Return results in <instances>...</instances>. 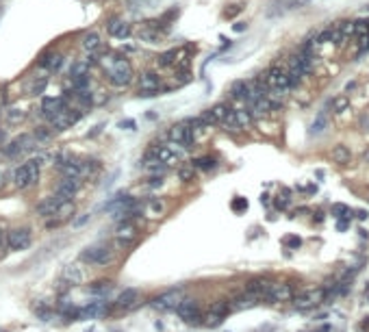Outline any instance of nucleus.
<instances>
[{
  "label": "nucleus",
  "instance_id": "nucleus-31",
  "mask_svg": "<svg viewBox=\"0 0 369 332\" xmlns=\"http://www.w3.org/2000/svg\"><path fill=\"white\" fill-rule=\"evenodd\" d=\"M163 211H165V204L161 200H152L150 204L146 206V215L148 217H161L163 215Z\"/></svg>",
  "mask_w": 369,
  "mask_h": 332
},
{
  "label": "nucleus",
  "instance_id": "nucleus-8",
  "mask_svg": "<svg viewBox=\"0 0 369 332\" xmlns=\"http://www.w3.org/2000/svg\"><path fill=\"white\" fill-rule=\"evenodd\" d=\"M178 313V317L182 319V321H187V324H200V319H202V315H200V306H198V302H193V300H180V304L176 308H174Z\"/></svg>",
  "mask_w": 369,
  "mask_h": 332
},
{
  "label": "nucleus",
  "instance_id": "nucleus-28",
  "mask_svg": "<svg viewBox=\"0 0 369 332\" xmlns=\"http://www.w3.org/2000/svg\"><path fill=\"white\" fill-rule=\"evenodd\" d=\"M98 48H100V37L96 33L83 35V50L85 52H96Z\"/></svg>",
  "mask_w": 369,
  "mask_h": 332
},
{
  "label": "nucleus",
  "instance_id": "nucleus-40",
  "mask_svg": "<svg viewBox=\"0 0 369 332\" xmlns=\"http://www.w3.org/2000/svg\"><path fill=\"white\" fill-rule=\"evenodd\" d=\"M46 85H48V80H46V78H42L39 82H37V80H35V82H33V85H31V94H33V96H37V94H42V91L46 89Z\"/></svg>",
  "mask_w": 369,
  "mask_h": 332
},
{
  "label": "nucleus",
  "instance_id": "nucleus-1",
  "mask_svg": "<svg viewBox=\"0 0 369 332\" xmlns=\"http://www.w3.org/2000/svg\"><path fill=\"white\" fill-rule=\"evenodd\" d=\"M102 68L107 70L109 80L113 82L115 87H126L128 82L133 80V66L128 63L126 57H119V54H109L102 61Z\"/></svg>",
  "mask_w": 369,
  "mask_h": 332
},
{
  "label": "nucleus",
  "instance_id": "nucleus-16",
  "mask_svg": "<svg viewBox=\"0 0 369 332\" xmlns=\"http://www.w3.org/2000/svg\"><path fill=\"white\" fill-rule=\"evenodd\" d=\"M289 70L300 72L302 76L311 74V72H313V54H309V52H300V54H295V57H291V61H289Z\"/></svg>",
  "mask_w": 369,
  "mask_h": 332
},
{
  "label": "nucleus",
  "instance_id": "nucleus-44",
  "mask_svg": "<svg viewBox=\"0 0 369 332\" xmlns=\"http://www.w3.org/2000/svg\"><path fill=\"white\" fill-rule=\"evenodd\" d=\"M233 209H235V211H245V209H248V200H245V198H237V200L233 202Z\"/></svg>",
  "mask_w": 369,
  "mask_h": 332
},
{
  "label": "nucleus",
  "instance_id": "nucleus-9",
  "mask_svg": "<svg viewBox=\"0 0 369 332\" xmlns=\"http://www.w3.org/2000/svg\"><path fill=\"white\" fill-rule=\"evenodd\" d=\"M170 139L176 143V146H182V148H191L193 146V128H189V126H184V124H174L172 128H170Z\"/></svg>",
  "mask_w": 369,
  "mask_h": 332
},
{
  "label": "nucleus",
  "instance_id": "nucleus-53",
  "mask_svg": "<svg viewBox=\"0 0 369 332\" xmlns=\"http://www.w3.org/2000/svg\"><path fill=\"white\" fill-rule=\"evenodd\" d=\"M367 159H369V152H367Z\"/></svg>",
  "mask_w": 369,
  "mask_h": 332
},
{
  "label": "nucleus",
  "instance_id": "nucleus-14",
  "mask_svg": "<svg viewBox=\"0 0 369 332\" xmlns=\"http://www.w3.org/2000/svg\"><path fill=\"white\" fill-rule=\"evenodd\" d=\"M33 146H35V135H22V137H17L15 141H11L5 148V154L7 156H17L22 152H29Z\"/></svg>",
  "mask_w": 369,
  "mask_h": 332
},
{
  "label": "nucleus",
  "instance_id": "nucleus-36",
  "mask_svg": "<svg viewBox=\"0 0 369 332\" xmlns=\"http://www.w3.org/2000/svg\"><path fill=\"white\" fill-rule=\"evenodd\" d=\"M354 26H356V22H341V37H343V44L354 35Z\"/></svg>",
  "mask_w": 369,
  "mask_h": 332
},
{
  "label": "nucleus",
  "instance_id": "nucleus-42",
  "mask_svg": "<svg viewBox=\"0 0 369 332\" xmlns=\"http://www.w3.org/2000/svg\"><path fill=\"white\" fill-rule=\"evenodd\" d=\"M332 213H335L337 217H350V215H347L350 209H347L345 204H335V206H332Z\"/></svg>",
  "mask_w": 369,
  "mask_h": 332
},
{
  "label": "nucleus",
  "instance_id": "nucleus-52",
  "mask_svg": "<svg viewBox=\"0 0 369 332\" xmlns=\"http://www.w3.org/2000/svg\"><path fill=\"white\" fill-rule=\"evenodd\" d=\"M235 31H237V33H241V31H245V24H243V22H239V24H235Z\"/></svg>",
  "mask_w": 369,
  "mask_h": 332
},
{
  "label": "nucleus",
  "instance_id": "nucleus-13",
  "mask_svg": "<svg viewBox=\"0 0 369 332\" xmlns=\"http://www.w3.org/2000/svg\"><path fill=\"white\" fill-rule=\"evenodd\" d=\"M161 89V76L154 72H146L139 78V96H154Z\"/></svg>",
  "mask_w": 369,
  "mask_h": 332
},
{
  "label": "nucleus",
  "instance_id": "nucleus-33",
  "mask_svg": "<svg viewBox=\"0 0 369 332\" xmlns=\"http://www.w3.org/2000/svg\"><path fill=\"white\" fill-rule=\"evenodd\" d=\"M209 111L213 113L215 122H224V119L228 117V113H230V107H226V105H215L213 109H209Z\"/></svg>",
  "mask_w": 369,
  "mask_h": 332
},
{
  "label": "nucleus",
  "instance_id": "nucleus-48",
  "mask_svg": "<svg viewBox=\"0 0 369 332\" xmlns=\"http://www.w3.org/2000/svg\"><path fill=\"white\" fill-rule=\"evenodd\" d=\"M287 243H289L291 247H300V245H302V241H300L298 237H289V239H287Z\"/></svg>",
  "mask_w": 369,
  "mask_h": 332
},
{
  "label": "nucleus",
  "instance_id": "nucleus-19",
  "mask_svg": "<svg viewBox=\"0 0 369 332\" xmlns=\"http://www.w3.org/2000/svg\"><path fill=\"white\" fill-rule=\"evenodd\" d=\"M135 302H139V291L137 289H124L122 293L117 295L115 306L124 308V310H131V308H135Z\"/></svg>",
  "mask_w": 369,
  "mask_h": 332
},
{
  "label": "nucleus",
  "instance_id": "nucleus-43",
  "mask_svg": "<svg viewBox=\"0 0 369 332\" xmlns=\"http://www.w3.org/2000/svg\"><path fill=\"white\" fill-rule=\"evenodd\" d=\"M326 42H330V26H328L326 31H321L317 35V39H315V44H326Z\"/></svg>",
  "mask_w": 369,
  "mask_h": 332
},
{
  "label": "nucleus",
  "instance_id": "nucleus-45",
  "mask_svg": "<svg viewBox=\"0 0 369 332\" xmlns=\"http://www.w3.org/2000/svg\"><path fill=\"white\" fill-rule=\"evenodd\" d=\"M321 126H326V117H324V115H319V117L315 119V124H313V131H311V133H319Z\"/></svg>",
  "mask_w": 369,
  "mask_h": 332
},
{
  "label": "nucleus",
  "instance_id": "nucleus-41",
  "mask_svg": "<svg viewBox=\"0 0 369 332\" xmlns=\"http://www.w3.org/2000/svg\"><path fill=\"white\" fill-rule=\"evenodd\" d=\"M221 321H224V317H221V315H215V313H211V310H209V315H207V321H204V324H207V326H219Z\"/></svg>",
  "mask_w": 369,
  "mask_h": 332
},
{
  "label": "nucleus",
  "instance_id": "nucleus-50",
  "mask_svg": "<svg viewBox=\"0 0 369 332\" xmlns=\"http://www.w3.org/2000/svg\"><path fill=\"white\" fill-rule=\"evenodd\" d=\"M5 247H7V237L3 235V230H0V254H5Z\"/></svg>",
  "mask_w": 369,
  "mask_h": 332
},
{
  "label": "nucleus",
  "instance_id": "nucleus-24",
  "mask_svg": "<svg viewBox=\"0 0 369 332\" xmlns=\"http://www.w3.org/2000/svg\"><path fill=\"white\" fill-rule=\"evenodd\" d=\"M63 107H66V98H44V102H42V111L48 117H52Z\"/></svg>",
  "mask_w": 369,
  "mask_h": 332
},
{
  "label": "nucleus",
  "instance_id": "nucleus-26",
  "mask_svg": "<svg viewBox=\"0 0 369 332\" xmlns=\"http://www.w3.org/2000/svg\"><path fill=\"white\" fill-rule=\"evenodd\" d=\"M111 289H113V282L111 280H98V282H94L89 287V293L98 295V298H107V295L111 293Z\"/></svg>",
  "mask_w": 369,
  "mask_h": 332
},
{
  "label": "nucleus",
  "instance_id": "nucleus-10",
  "mask_svg": "<svg viewBox=\"0 0 369 332\" xmlns=\"http://www.w3.org/2000/svg\"><path fill=\"white\" fill-rule=\"evenodd\" d=\"M319 302H324V291H306V293L295 295L293 306L298 310H309V308H315Z\"/></svg>",
  "mask_w": 369,
  "mask_h": 332
},
{
  "label": "nucleus",
  "instance_id": "nucleus-35",
  "mask_svg": "<svg viewBox=\"0 0 369 332\" xmlns=\"http://www.w3.org/2000/svg\"><path fill=\"white\" fill-rule=\"evenodd\" d=\"M211 313H215V315H221V317H226L228 313H230V302H215L213 306H211Z\"/></svg>",
  "mask_w": 369,
  "mask_h": 332
},
{
  "label": "nucleus",
  "instance_id": "nucleus-30",
  "mask_svg": "<svg viewBox=\"0 0 369 332\" xmlns=\"http://www.w3.org/2000/svg\"><path fill=\"white\" fill-rule=\"evenodd\" d=\"M332 159H335L337 163H347L350 159H352V154H350V150H347V146H335L332 148Z\"/></svg>",
  "mask_w": 369,
  "mask_h": 332
},
{
  "label": "nucleus",
  "instance_id": "nucleus-32",
  "mask_svg": "<svg viewBox=\"0 0 369 332\" xmlns=\"http://www.w3.org/2000/svg\"><path fill=\"white\" fill-rule=\"evenodd\" d=\"M87 70H89V63H87V61H85V63H83V61H76V63H74V66L70 68V76H72V78L85 76Z\"/></svg>",
  "mask_w": 369,
  "mask_h": 332
},
{
  "label": "nucleus",
  "instance_id": "nucleus-25",
  "mask_svg": "<svg viewBox=\"0 0 369 332\" xmlns=\"http://www.w3.org/2000/svg\"><path fill=\"white\" fill-rule=\"evenodd\" d=\"M270 287H272V280H267V278H256V280H252L250 284H248V291L254 293V295H258V298H265L267 291H270Z\"/></svg>",
  "mask_w": 369,
  "mask_h": 332
},
{
  "label": "nucleus",
  "instance_id": "nucleus-23",
  "mask_svg": "<svg viewBox=\"0 0 369 332\" xmlns=\"http://www.w3.org/2000/svg\"><path fill=\"white\" fill-rule=\"evenodd\" d=\"M39 66L46 68V70H50V72H57L63 66V57H61L59 52H48V54H44V57H42Z\"/></svg>",
  "mask_w": 369,
  "mask_h": 332
},
{
  "label": "nucleus",
  "instance_id": "nucleus-29",
  "mask_svg": "<svg viewBox=\"0 0 369 332\" xmlns=\"http://www.w3.org/2000/svg\"><path fill=\"white\" fill-rule=\"evenodd\" d=\"M235 111V117H237V124L239 128H245V126H250L252 124V113H250V109H233Z\"/></svg>",
  "mask_w": 369,
  "mask_h": 332
},
{
  "label": "nucleus",
  "instance_id": "nucleus-12",
  "mask_svg": "<svg viewBox=\"0 0 369 332\" xmlns=\"http://www.w3.org/2000/svg\"><path fill=\"white\" fill-rule=\"evenodd\" d=\"M135 237H137V224L135 221H131V217L128 219H124L122 224L117 226V230H115V241H117V245H128L131 241H135Z\"/></svg>",
  "mask_w": 369,
  "mask_h": 332
},
{
  "label": "nucleus",
  "instance_id": "nucleus-37",
  "mask_svg": "<svg viewBox=\"0 0 369 332\" xmlns=\"http://www.w3.org/2000/svg\"><path fill=\"white\" fill-rule=\"evenodd\" d=\"M174 61H176V48H172V50H168L165 54H161V57H159L161 66H174Z\"/></svg>",
  "mask_w": 369,
  "mask_h": 332
},
{
  "label": "nucleus",
  "instance_id": "nucleus-3",
  "mask_svg": "<svg viewBox=\"0 0 369 332\" xmlns=\"http://www.w3.org/2000/svg\"><path fill=\"white\" fill-rule=\"evenodd\" d=\"M80 261H85L89 265L96 267H107L115 261V250L109 245H94V247H85L80 252Z\"/></svg>",
  "mask_w": 369,
  "mask_h": 332
},
{
  "label": "nucleus",
  "instance_id": "nucleus-18",
  "mask_svg": "<svg viewBox=\"0 0 369 332\" xmlns=\"http://www.w3.org/2000/svg\"><path fill=\"white\" fill-rule=\"evenodd\" d=\"M291 298H293V291H291L289 284H278V282H272L270 291L265 295V300H270V302H284V300H291Z\"/></svg>",
  "mask_w": 369,
  "mask_h": 332
},
{
  "label": "nucleus",
  "instance_id": "nucleus-51",
  "mask_svg": "<svg viewBox=\"0 0 369 332\" xmlns=\"http://www.w3.org/2000/svg\"><path fill=\"white\" fill-rule=\"evenodd\" d=\"M337 228H339V230H345V228H347V217H343V221H341V219H339V224H337Z\"/></svg>",
  "mask_w": 369,
  "mask_h": 332
},
{
  "label": "nucleus",
  "instance_id": "nucleus-11",
  "mask_svg": "<svg viewBox=\"0 0 369 332\" xmlns=\"http://www.w3.org/2000/svg\"><path fill=\"white\" fill-rule=\"evenodd\" d=\"M156 161H161L163 165H174V163H178V159H180V152L174 148V143H170V146H154L152 148V152H150Z\"/></svg>",
  "mask_w": 369,
  "mask_h": 332
},
{
  "label": "nucleus",
  "instance_id": "nucleus-54",
  "mask_svg": "<svg viewBox=\"0 0 369 332\" xmlns=\"http://www.w3.org/2000/svg\"><path fill=\"white\" fill-rule=\"evenodd\" d=\"M367 9H369V7H367Z\"/></svg>",
  "mask_w": 369,
  "mask_h": 332
},
{
  "label": "nucleus",
  "instance_id": "nucleus-38",
  "mask_svg": "<svg viewBox=\"0 0 369 332\" xmlns=\"http://www.w3.org/2000/svg\"><path fill=\"white\" fill-rule=\"evenodd\" d=\"M193 165H196V168H200V170H213V168H215V161L211 159V156H202V159L193 161Z\"/></svg>",
  "mask_w": 369,
  "mask_h": 332
},
{
  "label": "nucleus",
  "instance_id": "nucleus-47",
  "mask_svg": "<svg viewBox=\"0 0 369 332\" xmlns=\"http://www.w3.org/2000/svg\"><path fill=\"white\" fill-rule=\"evenodd\" d=\"M180 178H182V180H191V178H193V170H182V172H180Z\"/></svg>",
  "mask_w": 369,
  "mask_h": 332
},
{
  "label": "nucleus",
  "instance_id": "nucleus-7",
  "mask_svg": "<svg viewBox=\"0 0 369 332\" xmlns=\"http://www.w3.org/2000/svg\"><path fill=\"white\" fill-rule=\"evenodd\" d=\"M31 245V230L29 228H15L7 235V247L13 252L26 250Z\"/></svg>",
  "mask_w": 369,
  "mask_h": 332
},
{
  "label": "nucleus",
  "instance_id": "nucleus-27",
  "mask_svg": "<svg viewBox=\"0 0 369 332\" xmlns=\"http://www.w3.org/2000/svg\"><path fill=\"white\" fill-rule=\"evenodd\" d=\"M230 94H233V98H237V100H248V94H250V82H245V80L233 82Z\"/></svg>",
  "mask_w": 369,
  "mask_h": 332
},
{
  "label": "nucleus",
  "instance_id": "nucleus-5",
  "mask_svg": "<svg viewBox=\"0 0 369 332\" xmlns=\"http://www.w3.org/2000/svg\"><path fill=\"white\" fill-rule=\"evenodd\" d=\"M50 119H52V126L57 128V131H66V128H70L72 124H76L78 119H80V111L70 109V107L66 105L61 111H57V113H54Z\"/></svg>",
  "mask_w": 369,
  "mask_h": 332
},
{
  "label": "nucleus",
  "instance_id": "nucleus-22",
  "mask_svg": "<svg viewBox=\"0 0 369 332\" xmlns=\"http://www.w3.org/2000/svg\"><path fill=\"white\" fill-rule=\"evenodd\" d=\"M80 189V182H78V178H63L61 180V184H59V189H57V193L59 196H63L66 200H72L74 196H76V191Z\"/></svg>",
  "mask_w": 369,
  "mask_h": 332
},
{
  "label": "nucleus",
  "instance_id": "nucleus-39",
  "mask_svg": "<svg viewBox=\"0 0 369 332\" xmlns=\"http://www.w3.org/2000/svg\"><path fill=\"white\" fill-rule=\"evenodd\" d=\"M22 117H24V111H22V109H9V111H7V119H9V122H13V124L20 122Z\"/></svg>",
  "mask_w": 369,
  "mask_h": 332
},
{
  "label": "nucleus",
  "instance_id": "nucleus-15",
  "mask_svg": "<svg viewBox=\"0 0 369 332\" xmlns=\"http://www.w3.org/2000/svg\"><path fill=\"white\" fill-rule=\"evenodd\" d=\"M61 280L68 284V287H78V284H83V280H85V274H83V269L78 265H66L63 267V272H61Z\"/></svg>",
  "mask_w": 369,
  "mask_h": 332
},
{
  "label": "nucleus",
  "instance_id": "nucleus-4",
  "mask_svg": "<svg viewBox=\"0 0 369 332\" xmlns=\"http://www.w3.org/2000/svg\"><path fill=\"white\" fill-rule=\"evenodd\" d=\"M184 298V291L178 287V289H170V291H165L161 295H156V298L152 300V308L156 310H174L180 304V300Z\"/></svg>",
  "mask_w": 369,
  "mask_h": 332
},
{
  "label": "nucleus",
  "instance_id": "nucleus-21",
  "mask_svg": "<svg viewBox=\"0 0 369 332\" xmlns=\"http://www.w3.org/2000/svg\"><path fill=\"white\" fill-rule=\"evenodd\" d=\"M109 35L115 37V39H128V37H131V24H126L115 17V20L109 22Z\"/></svg>",
  "mask_w": 369,
  "mask_h": 332
},
{
  "label": "nucleus",
  "instance_id": "nucleus-34",
  "mask_svg": "<svg viewBox=\"0 0 369 332\" xmlns=\"http://www.w3.org/2000/svg\"><path fill=\"white\" fill-rule=\"evenodd\" d=\"M347 107H350L347 96H339V98L332 100V111H335V113H343V111H347Z\"/></svg>",
  "mask_w": 369,
  "mask_h": 332
},
{
  "label": "nucleus",
  "instance_id": "nucleus-6",
  "mask_svg": "<svg viewBox=\"0 0 369 332\" xmlns=\"http://www.w3.org/2000/svg\"><path fill=\"white\" fill-rule=\"evenodd\" d=\"M265 80H267V87L276 89V91H287L289 87V74L287 70H282L280 66H274L270 72H265Z\"/></svg>",
  "mask_w": 369,
  "mask_h": 332
},
{
  "label": "nucleus",
  "instance_id": "nucleus-17",
  "mask_svg": "<svg viewBox=\"0 0 369 332\" xmlns=\"http://www.w3.org/2000/svg\"><path fill=\"white\" fill-rule=\"evenodd\" d=\"M63 202H66V198L63 196H50V198H46L44 202H39V204H37V215H42V217H50V215H54L57 213V209L63 204Z\"/></svg>",
  "mask_w": 369,
  "mask_h": 332
},
{
  "label": "nucleus",
  "instance_id": "nucleus-20",
  "mask_svg": "<svg viewBox=\"0 0 369 332\" xmlns=\"http://www.w3.org/2000/svg\"><path fill=\"white\" fill-rule=\"evenodd\" d=\"M258 295H254V293H243V295H237V298L230 302V310H245V308H252V306H256L258 304Z\"/></svg>",
  "mask_w": 369,
  "mask_h": 332
},
{
  "label": "nucleus",
  "instance_id": "nucleus-46",
  "mask_svg": "<svg viewBox=\"0 0 369 332\" xmlns=\"http://www.w3.org/2000/svg\"><path fill=\"white\" fill-rule=\"evenodd\" d=\"M89 217H91V215H89V213H85V215H83V217L74 219V226H83V224H85V221H89Z\"/></svg>",
  "mask_w": 369,
  "mask_h": 332
},
{
  "label": "nucleus",
  "instance_id": "nucleus-49",
  "mask_svg": "<svg viewBox=\"0 0 369 332\" xmlns=\"http://www.w3.org/2000/svg\"><path fill=\"white\" fill-rule=\"evenodd\" d=\"M124 126H126V131H133V128H135V122H133V119H126V122H119V128H124Z\"/></svg>",
  "mask_w": 369,
  "mask_h": 332
},
{
  "label": "nucleus",
  "instance_id": "nucleus-2",
  "mask_svg": "<svg viewBox=\"0 0 369 332\" xmlns=\"http://www.w3.org/2000/svg\"><path fill=\"white\" fill-rule=\"evenodd\" d=\"M39 170H42V159H31V161L22 163L20 168H15V172H13L15 187L26 189V187H31V184H35L37 178H39Z\"/></svg>",
  "mask_w": 369,
  "mask_h": 332
}]
</instances>
